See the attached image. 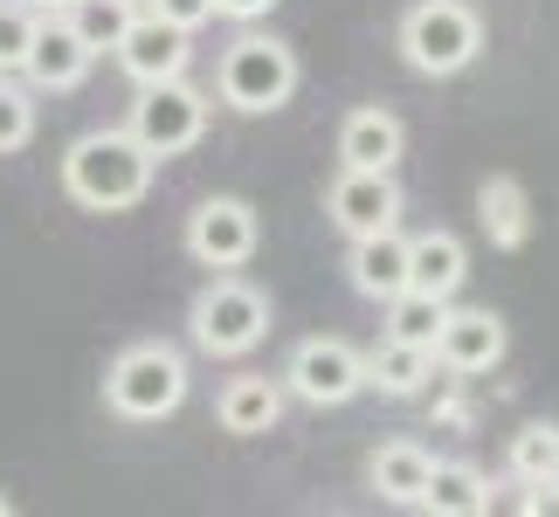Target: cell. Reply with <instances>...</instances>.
Returning a JSON list of instances; mask_svg holds the SVG:
<instances>
[{"label": "cell", "instance_id": "7402d4cb", "mask_svg": "<svg viewBox=\"0 0 559 517\" xmlns=\"http://www.w3.org/2000/svg\"><path fill=\"white\" fill-rule=\"evenodd\" d=\"M552 469H559V421H525L511 435V477L532 490V483H552Z\"/></svg>", "mask_w": 559, "mask_h": 517}, {"label": "cell", "instance_id": "8992f818", "mask_svg": "<svg viewBox=\"0 0 559 517\" xmlns=\"http://www.w3.org/2000/svg\"><path fill=\"white\" fill-rule=\"evenodd\" d=\"M207 118H214L207 91H193L187 76H159V83H139L124 132H132L153 159H180V153H193V145H201Z\"/></svg>", "mask_w": 559, "mask_h": 517}, {"label": "cell", "instance_id": "f1b7e54d", "mask_svg": "<svg viewBox=\"0 0 559 517\" xmlns=\"http://www.w3.org/2000/svg\"><path fill=\"white\" fill-rule=\"evenodd\" d=\"M28 8H70V0H28Z\"/></svg>", "mask_w": 559, "mask_h": 517}, {"label": "cell", "instance_id": "e0dca14e", "mask_svg": "<svg viewBox=\"0 0 559 517\" xmlns=\"http://www.w3.org/2000/svg\"><path fill=\"white\" fill-rule=\"evenodd\" d=\"M463 276H469V249H463V235L428 228V235H415V242H407V290L456 297V290H463Z\"/></svg>", "mask_w": 559, "mask_h": 517}, {"label": "cell", "instance_id": "f546056e", "mask_svg": "<svg viewBox=\"0 0 559 517\" xmlns=\"http://www.w3.org/2000/svg\"><path fill=\"white\" fill-rule=\"evenodd\" d=\"M8 510H14V504H8V497H0V517H8Z\"/></svg>", "mask_w": 559, "mask_h": 517}, {"label": "cell", "instance_id": "4316f807", "mask_svg": "<svg viewBox=\"0 0 559 517\" xmlns=\"http://www.w3.org/2000/svg\"><path fill=\"white\" fill-rule=\"evenodd\" d=\"M276 8V0H214V14H228V21H263Z\"/></svg>", "mask_w": 559, "mask_h": 517}, {"label": "cell", "instance_id": "9c48e42d", "mask_svg": "<svg viewBox=\"0 0 559 517\" xmlns=\"http://www.w3.org/2000/svg\"><path fill=\"white\" fill-rule=\"evenodd\" d=\"M325 214L338 235H373L401 221V187L386 166H338V180L325 187Z\"/></svg>", "mask_w": 559, "mask_h": 517}, {"label": "cell", "instance_id": "7a4b0ae2", "mask_svg": "<svg viewBox=\"0 0 559 517\" xmlns=\"http://www.w3.org/2000/svg\"><path fill=\"white\" fill-rule=\"evenodd\" d=\"M297 49L284 35H263V28H242L222 49V62H214V91H222L228 111L242 118H263V111H284V104L297 97Z\"/></svg>", "mask_w": 559, "mask_h": 517}, {"label": "cell", "instance_id": "2e32d148", "mask_svg": "<svg viewBox=\"0 0 559 517\" xmlns=\"http://www.w3.org/2000/svg\"><path fill=\"white\" fill-rule=\"evenodd\" d=\"M428 469H436V456H428L421 442H380V448H373V462H367V483H373V497H380V504L421 510Z\"/></svg>", "mask_w": 559, "mask_h": 517}, {"label": "cell", "instance_id": "ffe728a7", "mask_svg": "<svg viewBox=\"0 0 559 517\" xmlns=\"http://www.w3.org/2000/svg\"><path fill=\"white\" fill-rule=\"evenodd\" d=\"M421 510H436V517H484L490 510V477L477 462H436V469H428V490H421Z\"/></svg>", "mask_w": 559, "mask_h": 517}, {"label": "cell", "instance_id": "484cf974", "mask_svg": "<svg viewBox=\"0 0 559 517\" xmlns=\"http://www.w3.org/2000/svg\"><path fill=\"white\" fill-rule=\"evenodd\" d=\"M153 14H166L174 28H207V21H214V0H153Z\"/></svg>", "mask_w": 559, "mask_h": 517}, {"label": "cell", "instance_id": "ba28073f", "mask_svg": "<svg viewBox=\"0 0 559 517\" xmlns=\"http://www.w3.org/2000/svg\"><path fill=\"white\" fill-rule=\"evenodd\" d=\"M255 242H263L255 207L235 201V193H207V201L187 214V255L201 269H242L255 255Z\"/></svg>", "mask_w": 559, "mask_h": 517}, {"label": "cell", "instance_id": "44dd1931", "mask_svg": "<svg viewBox=\"0 0 559 517\" xmlns=\"http://www.w3.org/2000/svg\"><path fill=\"white\" fill-rule=\"evenodd\" d=\"M442 317H449V297H428V290H394L386 297V338H401V345H436L442 332Z\"/></svg>", "mask_w": 559, "mask_h": 517}, {"label": "cell", "instance_id": "5bb4252c", "mask_svg": "<svg viewBox=\"0 0 559 517\" xmlns=\"http://www.w3.org/2000/svg\"><path fill=\"white\" fill-rule=\"evenodd\" d=\"M401 153H407V132H401V118L386 111V104L346 111V124H338V166H386L394 172Z\"/></svg>", "mask_w": 559, "mask_h": 517}, {"label": "cell", "instance_id": "30bf717a", "mask_svg": "<svg viewBox=\"0 0 559 517\" xmlns=\"http://www.w3.org/2000/svg\"><path fill=\"white\" fill-rule=\"evenodd\" d=\"M111 56H118V70L132 76V83H159V76H187V62H193V28H174L166 14H132L124 21V35L111 41Z\"/></svg>", "mask_w": 559, "mask_h": 517}, {"label": "cell", "instance_id": "cb8c5ba5", "mask_svg": "<svg viewBox=\"0 0 559 517\" xmlns=\"http://www.w3.org/2000/svg\"><path fill=\"white\" fill-rule=\"evenodd\" d=\"M28 139H35V91L0 70V159L21 153Z\"/></svg>", "mask_w": 559, "mask_h": 517}, {"label": "cell", "instance_id": "603a6c76", "mask_svg": "<svg viewBox=\"0 0 559 517\" xmlns=\"http://www.w3.org/2000/svg\"><path fill=\"white\" fill-rule=\"evenodd\" d=\"M56 14L70 21V28L104 56V49H111V41L124 35V21H132L139 8H132V0H70V8H56Z\"/></svg>", "mask_w": 559, "mask_h": 517}, {"label": "cell", "instance_id": "52a82bcc", "mask_svg": "<svg viewBox=\"0 0 559 517\" xmlns=\"http://www.w3.org/2000/svg\"><path fill=\"white\" fill-rule=\"evenodd\" d=\"M284 394L305 407H346L367 394V359L346 338H297V352L284 359Z\"/></svg>", "mask_w": 559, "mask_h": 517}, {"label": "cell", "instance_id": "6da1fadb", "mask_svg": "<svg viewBox=\"0 0 559 517\" xmlns=\"http://www.w3.org/2000/svg\"><path fill=\"white\" fill-rule=\"evenodd\" d=\"M153 172H159V159L124 124H104V132L70 139V153H62V193L83 214H124L153 193Z\"/></svg>", "mask_w": 559, "mask_h": 517}, {"label": "cell", "instance_id": "4fadbf2b", "mask_svg": "<svg viewBox=\"0 0 559 517\" xmlns=\"http://www.w3.org/2000/svg\"><path fill=\"white\" fill-rule=\"evenodd\" d=\"M346 276H353V290H359V297H373V304H386L394 290H407V235H401V228L353 235Z\"/></svg>", "mask_w": 559, "mask_h": 517}, {"label": "cell", "instance_id": "277c9868", "mask_svg": "<svg viewBox=\"0 0 559 517\" xmlns=\"http://www.w3.org/2000/svg\"><path fill=\"white\" fill-rule=\"evenodd\" d=\"M187 338L207 359H242L270 338V297L235 269H214V284L187 304Z\"/></svg>", "mask_w": 559, "mask_h": 517}, {"label": "cell", "instance_id": "d4e9b609", "mask_svg": "<svg viewBox=\"0 0 559 517\" xmlns=\"http://www.w3.org/2000/svg\"><path fill=\"white\" fill-rule=\"evenodd\" d=\"M35 35V8H21V0H0V70H21V49H28Z\"/></svg>", "mask_w": 559, "mask_h": 517}, {"label": "cell", "instance_id": "d6986e66", "mask_svg": "<svg viewBox=\"0 0 559 517\" xmlns=\"http://www.w3.org/2000/svg\"><path fill=\"white\" fill-rule=\"evenodd\" d=\"M477 214H484L490 249H525L532 242V193H525V180H511V172H490L477 187Z\"/></svg>", "mask_w": 559, "mask_h": 517}, {"label": "cell", "instance_id": "8fae6325", "mask_svg": "<svg viewBox=\"0 0 559 517\" xmlns=\"http://www.w3.org/2000/svg\"><path fill=\"white\" fill-rule=\"evenodd\" d=\"M91 62H97V49L56 8L35 14V35H28V49H21V76H28V91H49V97L76 91V83L91 76Z\"/></svg>", "mask_w": 559, "mask_h": 517}, {"label": "cell", "instance_id": "5b68a950", "mask_svg": "<svg viewBox=\"0 0 559 517\" xmlns=\"http://www.w3.org/2000/svg\"><path fill=\"white\" fill-rule=\"evenodd\" d=\"M484 49V21L469 0H415L401 14V62L415 76H463Z\"/></svg>", "mask_w": 559, "mask_h": 517}, {"label": "cell", "instance_id": "ac0fdd59", "mask_svg": "<svg viewBox=\"0 0 559 517\" xmlns=\"http://www.w3.org/2000/svg\"><path fill=\"white\" fill-rule=\"evenodd\" d=\"M359 359H367V386L386 400H415V394H428V380H436V352L401 345V338H380L373 352H359Z\"/></svg>", "mask_w": 559, "mask_h": 517}, {"label": "cell", "instance_id": "3957f363", "mask_svg": "<svg viewBox=\"0 0 559 517\" xmlns=\"http://www.w3.org/2000/svg\"><path fill=\"white\" fill-rule=\"evenodd\" d=\"M180 400H187V359L166 338L124 345L111 359V373H104V407L118 421H139V428L166 421V414H180Z\"/></svg>", "mask_w": 559, "mask_h": 517}, {"label": "cell", "instance_id": "9a60e30c", "mask_svg": "<svg viewBox=\"0 0 559 517\" xmlns=\"http://www.w3.org/2000/svg\"><path fill=\"white\" fill-rule=\"evenodd\" d=\"M284 380H270V373H235L222 386V400H214V421L228 428V435H270L276 421H284Z\"/></svg>", "mask_w": 559, "mask_h": 517}, {"label": "cell", "instance_id": "7c38bea8", "mask_svg": "<svg viewBox=\"0 0 559 517\" xmlns=\"http://www.w3.org/2000/svg\"><path fill=\"white\" fill-rule=\"evenodd\" d=\"M504 345H511V332H504V317L498 311H484V304H449V317H442V332H436V365L442 373H490V365L504 359Z\"/></svg>", "mask_w": 559, "mask_h": 517}, {"label": "cell", "instance_id": "83f0119b", "mask_svg": "<svg viewBox=\"0 0 559 517\" xmlns=\"http://www.w3.org/2000/svg\"><path fill=\"white\" fill-rule=\"evenodd\" d=\"M546 504H552V510H559V469H552V483H546Z\"/></svg>", "mask_w": 559, "mask_h": 517}]
</instances>
